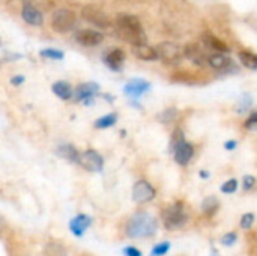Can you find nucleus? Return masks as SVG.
<instances>
[{
    "label": "nucleus",
    "instance_id": "1",
    "mask_svg": "<svg viewBox=\"0 0 257 256\" xmlns=\"http://www.w3.org/2000/svg\"><path fill=\"white\" fill-rule=\"evenodd\" d=\"M116 33L131 45L146 42V33L140 20L131 14H119L116 17Z\"/></svg>",
    "mask_w": 257,
    "mask_h": 256
},
{
    "label": "nucleus",
    "instance_id": "2",
    "mask_svg": "<svg viewBox=\"0 0 257 256\" xmlns=\"http://www.w3.org/2000/svg\"><path fill=\"white\" fill-rule=\"evenodd\" d=\"M158 229V222L154 216L146 211L136 213L126 223L125 232L130 238H145L152 237Z\"/></svg>",
    "mask_w": 257,
    "mask_h": 256
},
{
    "label": "nucleus",
    "instance_id": "3",
    "mask_svg": "<svg viewBox=\"0 0 257 256\" xmlns=\"http://www.w3.org/2000/svg\"><path fill=\"white\" fill-rule=\"evenodd\" d=\"M172 148H173V155H175V161L181 166H187L193 155H194V146L187 142L184 139V134L182 131L178 128L173 134V139H172Z\"/></svg>",
    "mask_w": 257,
    "mask_h": 256
},
{
    "label": "nucleus",
    "instance_id": "4",
    "mask_svg": "<svg viewBox=\"0 0 257 256\" xmlns=\"http://www.w3.org/2000/svg\"><path fill=\"white\" fill-rule=\"evenodd\" d=\"M185 222H187V213H185L184 205L179 202L167 207L163 213V223H164V228L169 231L182 228Z\"/></svg>",
    "mask_w": 257,
    "mask_h": 256
},
{
    "label": "nucleus",
    "instance_id": "5",
    "mask_svg": "<svg viewBox=\"0 0 257 256\" xmlns=\"http://www.w3.org/2000/svg\"><path fill=\"white\" fill-rule=\"evenodd\" d=\"M155 50H157L158 59L163 60L164 63H169V65H178L184 57V48H181L178 44L170 42V41L160 42L155 47Z\"/></svg>",
    "mask_w": 257,
    "mask_h": 256
},
{
    "label": "nucleus",
    "instance_id": "6",
    "mask_svg": "<svg viewBox=\"0 0 257 256\" xmlns=\"http://www.w3.org/2000/svg\"><path fill=\"white\" fill-rule=\"evenodd\" d=\"M75 24V15L69 9H59L51 17V26L59 33L69 32Z\"/></svg>",
    "mask_w": 257,
    "mask_h": 256
},
{
    "label": "nucleus",
    "instance_id": "7",
    "mask_svg": "<svg viewBox=\"0 0 257 256\" xmlns=\"http://www.w3.org/2000/svg\"><path fill=\"white\" fill-rule=\"evenodd\" d=\"M81 15L87 23H90V24H93L96 27L107 29V27L111 26V21H110L108 15L105 12H102L101 9L95 8V6H84L83 11H81Z\"/></svg>",
    "mask_w": 257,
    "mask_h": 256
},
{
    "label": "nucleus",
    "instance_id": "8",
    "mask_svg": "<svg viewBox=\"0 0 257 256\" xmlns=\"http://www.w3.org/2000/svg\"><path fill=\"white\" fill-rule=\"evenodd\" d=\"M80 166H83L89 172H101L104 167V158L93 149H87L80 154Z\"/></svg>",
    "mask_w": 257,
    "mask_h": 256
},
{
    "label": "nucleus",
    "instance_id": "9",
    "mask_svg": "<svg viewBox=\"0 0 257 256\" xmlns=\"http://www.w3.org/2000/svg\"><path fill=\"white\" fill-rule=\"evenodd\" d=\"M155 198V189L148 181H137L133 187V199L137 204L151 202Z\"/></svg>",
    "mask_w": 257,
    "mask_h": 256
},
{
    "label": "nucleus",
    "instance_id": "10",
    "mask_svg": "<svg viewBox=\"0 0 257 256\" xmlns=\"http://www.w3.org/2000/svg\"><path fill=\"white\" fill-rule=\"evenodd\" d=\"M75 39H77V42H80L84 47H95V45H99L102 42L104 36H102V33H99L96 30L83 29V30H78L75 33Z\"/></svg>",
    "mask_w": 257,
    "mask_h": 256
},
{
    "label": "nucleus",
    "instance_id": "11",
    "mask_svg": "<svg viewBox=\"0 0 257 256\" xmlns=\"http://www.w3.org/2000/svg\"><path fill=\"white\" fill-rule=\"evenodd\" d=\"M90 225H92V219L87 214H78L69 222V231L74 237L81 238L86 234V231L90 228Z\"/></svg>",
    "mask_w": 257,
    "mask_h": 256
},
{
    "label": "nucleus",
    "instance_id": "12",
    "mask_svg": "<svg viewBox=\"0 0 257 256\" xmlns=\"http://www.w3.org/2000/svg\"><path fill=\"white\" fill-rule=\"evenodd\" d=\"M151 89V84L143 80V78H133L130 80L125 88H123V92L130 97V98H139L142 97L143 94H146L148 91Z\"/></svg>",
    "mask_w": 257,
    "mask_h": 256
},
{
    "label": "nucleus",
    "instance_id": "13",
    "mask_svg": "<svg viewBox=\"0 0 257 256\" xmlns=\"http://www.w3.org/2000/svg\"><path fill=\"white\" fill-rule=\"evenodd\" d=\"M184 56L187 59H190L193 63L199 65V66H203V65H208V54L197 45V44H188L184 47Z\"/></svg>",
    "mask_w": 257,
    "mask_h": 256
},
{
    "label": "nucleus",
    "instance_id": "14",
    "mask_svg": "<svg viewBox=\"0 0 257 256\" xmlns=\"http://www.w3.org/2000/svg\"><path fill=\"white\" fill-rule=\"evenodd\" d=\"M104 62L105 65L113 69V71H120L122 65L125 62V53L120 48H111L110 51H107L104 54Z\"/></svg>",
    "mask_w": 257,
    "mask_h": 256
},
{
    "label": "nucleus",
    "instance_id": "15",
    "mask_svg": "<svg viewBox=\"0 0 257 256\" xmlns=\"http://www.w3.org/2000/svg\"><path fill=\"white\" fill-rule=\"evenodd\" d=\"M202 41H203V44H205L206 48H209V50H212L215 53H227L229 51V47L220 38H217L211 32H205L202 35Z\"/></svg>",
    "mask_w": 257,
    "mask_h": 256
},
{
    "label": "nucleus",
    "instance_id": "16",
    "mask_svg": "<svg viewBox=\"0 0 257 256\" xmlns=\"http://www.w3.org/2000/svg\"><path fill=\"white\" fill-rule=\"evenodd\" d=\"M133 54H134L137 59H140V60H148V62L157 60V59H158L157 50H155L154 47H151V45H146V42H145V44H139V45H133Z\"/></svg>",
    "mask_w": 257,
    "mask_h": 256
},
{
    "label": "nucleus",
    "instance_id": "17",
    "mask_svg": "<svg viewBox=\"0 0 257 256\" xmlns=\"http://www.w3.org/2000/svg\"><path fill=\"white\" fill-rule=\"evenodd\" d=\"M21 17L26 23L32 26H41L42 24V14L32 5H26L21 11Z\"/></svg>",
    "mask_w": 257,
    "mask_h": 256
},
{
    "label": "nucleus",
    "instance_id": "18",
    "mask_svg": "<svg viewBox=\"0 0 257 256\" xmlns=\"http://www.w3.org/2000/svg\"><path fill=\"white\" fill-rule=\"evenodd\" d=\"M98 91H99V86L96 83H83L75 91V100L77 101H86L89 98H93Z\"/></svg>",
    "mask_w": 257,
    "mask_h": 256
},
{
    "label": "nucleus",
    "instance_id": "19",
    "mask_svg": "<svg viewBox=\"0 0 257 256\" xmlns=\"http://www.w3.org/2000/svg\"><path fill=\"white\" fill-rule=\"evenodd\" d=\"M208 65L215 68V69H221L226 71L227 68L232 66V59L227 57L224 53H214L208 57Z\"/></svg>",
    "mask_w": 257,
    "mask_h": 256
},
{
    "label": "nucleus",
    "instance_id": "20",
    "mask_svg": "<svg viewBox=\"0 0 257 256\" xmlns=\"http://www.w3.org/2000/svg\"><path fill=\"white\" fill-rule=\"evenodd\" d=\"M56 152H57L59 157L65 158L66 161H71V163H78L80 161V154L72 145H60Z\"/></svg>",
    "mask_w": 257,
    "mask_h": 256
},
{
    "label": "nucleus",
    "instance_id": "21",
    "mask_svg": "<svg viewBox=\"0 0 257 256\" xmlns=\"http://www.w3.org/2000/svg\"><path fill=\"white\" fill-rule=\"evenodd\" d=\"M53 92H54V95H57L62 100H71V97H72V88L66 81H56L53 84Z\"/></svg>",
    "mask_w": 257,
    "mask_h": 256
},
{
    "label": "nucleus",
    "instance_id": "22",
    "mask_svg": "<svg viewBox=\"0 0 257 256\" xmlns=\"http://www.w3.org/2000/svg\"><path fill=\"white\" fill-rule=\"evenodd\" d=\"M220 208V202L215 196H209L205 198V201L202 202V211L208 216H212L217 213V210Z\"/></svg>",
    "mask_w": 257,
    "mask_h": 256
},
{
    "label": "nucleus",
    "instance_id": "23",
    "mask_svg": "<svg viewBox=\"0 0 257 256\" xmlns=\"http://www.w3.org/2000/svg\"><path fill=\"white\" fill-rule=\"evenodd\" d=\"M44 256H68V253H66V250H65V247L62 244L51 241V243H48L45 246Z\"/></svg>",
    "mask_w": 257,
    "mask_h": 256
},
{
    "label": "nucleus",
    "instance_id": "24",
    "mask_svg": "<svg viewBox=\"0 0 257 256\" xmlns=\"http://www.w3.org/2000/svg\"><path fill=\"white\" fill-rule=\"evenodd\" d=\"M239 60L242 62L244 66H247L250 69H257V54H253L250 51H241Z\"/></svg>",
    "mask_w": 257,
    "mask_h": 256
},
{
    "label": "nucleus",
    "instance_id": "25",
    "mask_svg": "<svg viewBox=\"0 0 257 256\" xmlns=\"http://www.w3.org/2000/svg\"><path fill=\"white\" fill-rule=\"evenodd\" d=\"M117 121V115L116 113H108L99 119H96L95 122V127L96 128H108V127H113Z\"/></svg>",
    "mask_w": 257,
    "mask_h": 256
},
{
    "label": "nucleus",
    "instance_id": "26",
    "mask_svg": "<svg viewBox=\"0 0 257 256\" xmlns=\"http://www.w3.org/2000/svg\"><path fill=\"white\" fill-rule=\"evenodd\" d=\"M170 247H172V244H170L169 241L160 243V244H157V246L152 249L151 256H164L167 252H169V250H170Z\"/></svg>",
    "mask_w": 257,
    "mask_h": 256
},
{
    "label": "nucleus",
    "instance_id": "27",
    "mask_svg": "<svg viewBox=\"0 0 257 256\" xmlns=\"http://www.w3.org/2000/svg\"><path fill=\"white\" fill-rule=\"evenodd\" d=\"M41 54L47 59H53V60H60L63 59V53L59 51V50H54V48H47V50H42Z\"/></svg>",
    "mask_w": 257,
    "mask_h": 256
},
{
    "label": "nucleus",
    "instance_id": "28",
    "mask_svg": "<svg viewBox=\"0 0 257 256\" xmlns=\"http://www.w3.org/2000/svg\"><path fill=\"white\" fill-rule=\"evenodd\" d=\"M236 190H238V181H236L235 178L226 181V183L221 186V192L226 193V195H232V193H235Z\"/></svg>",
    "mask_w": 257,
    "mask_h": 256
},
{
    "label": "nucleus",
    "instance_id": "29",
    "mask_svg": "<svg viewBox=\"0 0 257 256\" xmlns=\"http://www.w3.org/2000/svg\"><path fill=\"white\" fill-rule=\"evenodd\" d=\"M176 116H178V110H176V109H167V110H164V112L160 115V119H161V122L169 124V122H172Z\"/></svg>",
    "mask_w": 257,
    "mask_h": 256
},
{
    "label": "nucleus",
    "instance_id": "30",
    "mask_svg": "<svg viewBox=\"0 0 257 256\" xmlns=\"http://www.w3.org/2000/svg\"><path fill=\"white\" fill-rule=\"evenodd\" d=\"M254 220H256V217H254L253 213L244 214L242 219H241V228H242V229H250V228L254 225Z\"/></svg>",
    "mask_w": 257,
    "mask_h": 256
},
{
    "label": "nucleus",
    "instance_id": "31",
    "mask_svg": "<svg viewBox=\"0 0 257 256\" xmlns=\"http://www.w3.org/2000/svg\"><path fill=\"white\" fill-rule=\"evenodd\" d=\"M236 240H238V235L235 232H229L224 237H221V244L226 246V247H230V246H233L236 243Z\"/></svg>",
    "mask_w": 257,
    "mask_h": 256
},
{
    "label": "nucleus",
    "instance_id": "32",
    "mask_svg": "<svg viewBox=\"0 0 257 256\" xmlns=\"http://www.w3.org/2000/svg\"><path fill=\"white\" fill-rule=\"evenodd\" d=\"M251 104H253V100H251L248 95H247V97H242V98L239 100V104H238V112L242 113V112L248 110V109L251 107Z\"/></svg>",
    "mask_w": 257,
    "mask_h": 256
},
{
    "label": "nucleus",
    "instance_id": "33",
    "mask_svg": "<svg viewBox=\"0 0 257 256\" xmlns=\"http://www.w3.org/2000/svg\"><path fill=\"white\" fill-rule=\"evenodd\" d=\"M244 127L247 130H257V110L247 118V121L244 122Z\"/></svg>",
    "mask_w": 257,
    "mask_h": 256
},
{
    "label": "nucleus",
    "instance_id": "34",
    "mask_svg": "<svg viewBox=\"0 0 257 256\" xmlns=\"http://www.w3.org/2000/svg\"><path fill=\"white\" fill-rule=\"evenodd\" d=\"M254 186H256V178H254L253 175H245V177H244V181H242L244 190H251Z\"/></svg>",
    "mask_w": 257,
    "mask_h": 256
},
{
    "label": "nucleus",
    "instance_id": "35",
    "mask_svg": "<svg viewBox=\"0 0 257 256\" xmlns=\"http://www.w3.org/2000/svg\"><path fill=\"white\" fill-rule=\"evenodd\" d=\"M122 253H123V256H142V252H140L137 247H134V246H126V247H123Z\"/></svg>",
    "mask_w": 257,
    "mask_h": 256
},
{
    "label": "nucleus",
    "instance_id": "36",
    "mask_svg": "<svg viewBox=\"0 0 257 256\" xmlns=\"http://www.w3.org/2000/svg\"><path fill=\"white\" fill-rule=\"evenodd\" d=\"M11 83H12L14 86H20L21 83H24V77H23V75H18V77H14V78L11 80Z\"/></svg>",
    "mask_w": 257,
    "mask_h": 256
},
{
    "label": "nucleus",
    "instance_id": "37",
    "mask_svg": "<svg viewBox=\"0 0 257 256\" xmlns=\"http://www.w3.org/2000/svg\"><path fill=\"white\" fill-rule=\"evenodd\" d=\"M226 149L227 151H232V149H235L236 148V140H229V142H226Z\"/></svg>",
    "mask_w": 257,
    "mask_h": 256
},
{
    "label": "nucleus",
    "instance_id": "38",
    "mask_svg": "<svg viewBox=\"0 0 257 256\" xmlns=\"http://www.w3.org/2000/svg\"><path fill=\"white\" fill-rule=\"evenodd\" d=\"M200 177L206 180V178H209V174H208V172H205V170H202V172H200Z\"/></svg>",
    "mask_w": 257,
    "mask_h": 256
}]
</instances>
